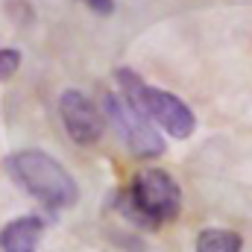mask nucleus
Wrapping results in <instances>:
<instances>
[{
  "label": "nucleus",
  "mask_w": 252,
  "mask_h": 252,
  "mask_svg": "<svg viewBox=\"0 0 252 252\" xmlns=\"http://www.w3.org/2000/svg\"><path fill=\"white\" fill-rule=\"evenodd\" d=\"M196 252H244V238L232 229L208 226L196 235Z\"/></svg>",
  "instance_id": "obj_7"
},
{
  "label": "nucleus",
  "mask_w": 252,
  "mask_h": 252,
  "mask_svg": "<svg viewBox=\"0 0 252 252\" xmlns=\"http://www.w3.org/2000/svg\"><path fill=\"white\" fill-rule=\"evenodd\" d=\"M141 112L150 118V124L156 126L158 132L176 138V141H185L193 135L196 129V115L185 100H179L176 94L164 91V88H156V85H147L144 88V106Z\"/></svg>",
  "instance_id": "obj_4"
},
{
  "label": "nucleus",
  "mask_w": 252,
  "mask_h": 252,
  "mask_svg": "<svg viewBox=\"0 0 252 252\" xmlns=\"http://www.w3.org/2000/svg\"><path fill=\"white\" fill-rule=\"evenodd\" d=\"M9 176L47 208H73L79 202V185L59 158L44 150H18L6 158Z\"/></svg>",
  "instance_id": "obj_1"
},
{
  "label": "nucleus",
  "mask_w": 252,
  "mask_h": 252,
  "mask_svg": "<svg viewBox=\"0 0 252 252\" xmlns=\"http://www.w3.org/2000/svg\"><path fill=\"white\" fill-rule=\"evenodd\" d=\"M44 235V220L38 214H24L0 229V252H38Z\"/></svg>",
  "instance_id": "obj_6"
},
{
  "label": "nucleus",
  "mask_w": 252,
  "mask_h": 252,
  "mask_svg": "<svg viewBox=\"0 0 252 252\" xmlns=\"http://www.w3.org/2000/svg\"><path fill=\"white\" fill-rule=\"evenodd\" d=\"M126 196L132 208L141 214L147 232H158V226L170 223L182 211V188L161 167H144L132 176Z\"/></svg>",
  "instance_id": "obj_2"
},
{
  "label": "nucleus",
  "mask_w": 252,
  "mask_h": 252,
  "mask_svg": "<svg viewBox=\"0 0 252 252\" xmlns=\"http://www.w3.org/2000/svg\"><path fill=\"white\" fill-rule=\"evenodd\" d=\"M82 3H85L94 15H103V18L115 12V0H82Z\"/></svg>",
  "instance_id": "obj_9"
},
{
  "label": "nucleus",
  "mask_w": 252,
  "mask_h": 252,
  "mask_svg": "<svg viewBox=\"0 0 252 252\" xmlns=\"http://www.w3.org/2000/svg\"><path fill=\"white\" fill-rule=\"evenodd\" d=\"M21 67V53L15 47H0V79L15 76Z\"/></svg>",
  "instance_id": "obj_8"
},
{
  "label": "nucleus",
  "mask_w": 252,
  "mask_h": 252,
  "mask_svg": "<svg viewBox=\"0 0 252 252\" xmlns=\"http://www.w3.org/2000/svg\"><path fill=\"white\" fill-rule=\"evenodd\" d=\"M100 112L106 118V126L115 129V135L126 144V150L135 158H156L164 153V138L156 126L150 124L147 115H141L138 109H132L121 94L106 91Z\"/></svg>",
  "instance_id": "obj_3"
},
{
  "label": "nucleus",
  "mask_w": 252,
  "mask_h": 252,
  "mask_svg": "<svg viewBox=\"0 0 252 252\" xmlns=\"http://www.w3.org/2000/svg\"><path fill=\"white\" fill-rule=\"evenodd\" d=\"M59 118H62V126L70 135V141L79 147L100 144V138L106 135V118L100 106L79 88H67L59 97Z\"/></svg>",
  "instance_id": "obj_5"
}]
</instances>
